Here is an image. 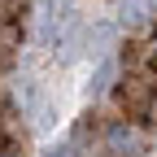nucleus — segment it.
<instances>
[{
  "mask_svg": "<svg viewBox=\"0 0 157 157\" xmlns=\"http://www.w3.org/2000/svg\"><path fill=\"white\" fill-rule=\"evenodd\" d=\"M105 144H109V153H118V157H131V153H140V131H131L127 122H118V127H109Z\"/></svg>",
  "mask_w": 157,
  "mask_h": 157,
  "instance_id": "obj_1",
  "label": "nucleus"
},
{
  "mask_svg": "<svg viewBox=\"0 0 157 157\" xmlns=\"http://www.w3.org/2000/svg\"><path fill=\"white\" fill-rule=\"evenodd\" d=\"M153 22V0H122V26H148Z\"/></svg>",
  "mask_w": 157,
  "mask_h": 157,
  "instance_id": "obj_2",
  "label": "nucleus"
},
{
  "mask_svg": "<svg viewBox=\"0 0 157 157\" xmlns=\"http://www.w3.org/2000/svg\"><path fill=\"white\" fill-rule=\"evenodd\" d=\"M113 74H118V66H113V61H105L101 70H96V78H92V96H101V92H109V83H113Z\"/></svg>",
  "mask_w": 157,
  "mask_h": 157,
  "instance_id": "obj_3",
  "label": "nucleus"
},
{
  "mask_svg": "<svg viewBox=\"0 0 157 157\" xmlns=\"http://www.w3.org/2000/svg\"><path fill=\"white\" fill-rule=\"evenodd\" d=\"M109 39H113V26H96V31L87 35V44H92L96 52H105V48H109Z\"/></svg>",
  "mask_w": 157,
  "mask_h": 157,
  "instance_id": "obj_4",
  "label": "nucleus"
},
{
  "mask_svg": "<svg viewBox=\"0 0 157 157\" xmlns=\"http://www.w3.org/2000/svg\"><path fill=\"white\" fill-rule=\"evenodd\" d=\"M48 157H74V144H52Z\"/></svg>",
  "mask_w": 157,
  "mask_h": 157,
  "instance_id": "obj_5",
  "label": "nucleus"
}]
</instances>
